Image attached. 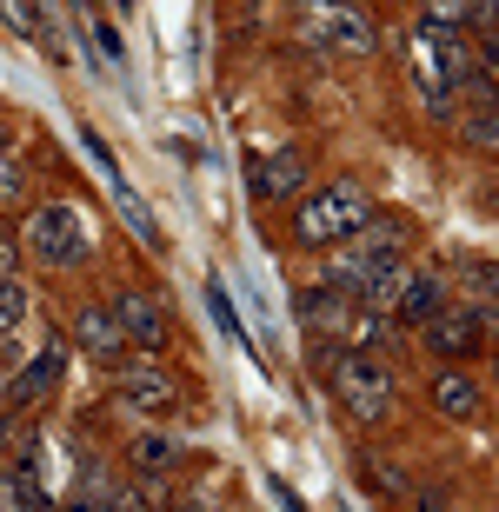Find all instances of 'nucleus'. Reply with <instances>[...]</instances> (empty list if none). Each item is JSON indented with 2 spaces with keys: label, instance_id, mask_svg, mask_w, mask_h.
<instances>
[{
  "label": "nucleus",
  "instance_id": "obj_1",
  "mask_svg": "<svg viewBox=\"0 0 499 512\" xmlns=\"http://www.w3.org/2000/svg\"><path fill=\"white\" fill-rule=\"evenodd\" d=\"M327 373H333V399H340L360 426H386V419H393V406H400V373H393L386 353H373V346H340L327 360Z\"/></svg>",
  "mask_w": 499,
  "mask_h": 512
},
{
  "label": "nucleus",
  "instance_id": "obj_10",
  "mask_svg": "<svg viewBox=\"0 0 499 512\" xmlns=\"http://www.w3.org/2000/svg\"><path fill=\"white\" fill-rule=\"evenodd\" d=\"M426 393H433V413L440 419H453V426H466V419L480 413V380H473V373H466V360H440V373H433V386H426Z\"/></svg>",
  "mask_w": 499,
  "mask_h": 512
},
{
  "label": "nucleus",
  "instance_id": "obj_3",
  "mask_svg": "<svg viewBox=\"0 0 499 512\" xmlns=\"http://www.w3.org/2000/svg\"><path fill=\"white\" fill-rule=\"evenodd\" d=\"M413 74H420V87H426L433 120H453V100L466 94V80L480 74V54H473V40L453 34V27H413Z\"/></svg>",
  "mask_w": 499,
  "mask_h": 512
},
{
  "label": "nucleus",
  "instance_id": "obj_26",
  "mask_svg": "<svg viewBox=\"0 0 499 512\" xmlns=\"http://www.w3.org/2000/svg\"><path fill=\"white\" fill-rule=\"evenodd\" d=\"M120 7H134V0H120Z\"/></svg>",
  "mask_w": 499,
  "mask_h": 512
},
{
  "label": "nucleus",
  "instance_id": "obj_15",
  "mask_svg": "<svg viewBox=\"0 0 499 512\" xmlns=\"http://www.w3.org/2000/svg\"><path fill=\"white\" fill-rule=\"evenodd\" d=\"M114 200H120V213H127V233L134 240H147V247H160V227H154V213H147V200H140L127 180H114Z\"/></svg>",
  "mask_w": 499,
  "mask_h": 512
},
{
  "label": "nucleus",
  "instance_id": "obj_19",
  "mask_svg": "<svg viewBox=\"0 0 499 512\" xmlns=\"http://www.w3.org/2000/svg\"><path fill=\"white\" fill-rule=\"evenodd\" d=\"M20 193H27V167H20V153H0V213L20 207Z\"/></svg>",
  "mask_w": 499,
  "mask_h": 512
},
{
  "label": "nucleus",
  "instance_id": "obj_9",
  "mask_svg": "<svg viewBox=\"0 0 499 512\" xmlns=\"http://www.w3.org/2000/svg\"><path fill=\"white\" fill-rule=\"evenodd\" d=\"M247 187H253V200H300V187H307V153L280 147L267 160H247Z\"/></svg>",
  "mask_w": 499,
  "mask_h": 512
},
{
  "label": "nucleus",
  "instance_id": "obj_11",
  "mask_svg": "<svg viewBox=\"0 0 499 512\" xmlns=\"http://www.w3.org/2000/svg\"><path fill=\"white\" fill-rule=\"evenodd\" d=\"M74 346L87 353V360L114 366L120 353H127V333H120L114 306H80V313H74Z\"/></svg>",
  "mask_w": 499,
  "mask_h": 512
},
{
  "label": "nucleus",
  "instance_id": "obj_21",
  "mask_svg": "<svg viewBox=\"0 0 499 512\" xmlns=\"http://www.w3.org/2000/svg\"><path fill=\"white\" fill-rule=\"evenodd\" d=\"M80 147L94 153V167L107 173V187H114V180H127V173H120V160H114V147H107V140H100V133L87 127V120H80Z\"/></svg>",
  "mask_w": 499,
  "mask_h": 512
},
{
  "label": "nucleus",
  "instance_id": "obj_20",
  "mask_svg": "<svg viewBox=\"0 0 499 512\" xmlns=\"http://www.w3.org/2000/svg\"><path fill=\"white\" fill-rule=\"evenodd\" d=\"M466 140H473L480 153H493V147H499V107H493V100H480V114L466 120Z\"/></svg>",
  "mask_w": 499,
  "mask_h": 512
},
{
  "label": "nucleus",
  "instance_id": "obj_18",
  "mask_svg": "<svg viewBox=\"0 0 499 512\" xmlns=\"http://www.w3.org/2000/svg\"><path fill=\"white\" fill-rule=\"evenodd\" d=\"M420 27H453V34H466V27H473V7H466V0H426Z\"/></svg>",
  "mask_w": 499,
  "mask_h": 512
},
{
  "label": "nucleus",
  "instance_id": "obj_12",
  "mask_svg": "<svg viewBox=\"0 0 499 512\" xmlns=\"http://www.w3.org/2000/svg\"><path fill=\"white\" fill-rule=\"evenodd\" d=\"M60 373H67V346L47 340V346H40V360H27V366H20V380L7 386V406H34V399H47L60 386Z\"/></svg>",
  "mask_w": 499,
  "mask_h": 512
},
{
  "label": "nucleus",
  "instance_id": "obj_22",
  "mask_svg": "<svg viewBox=\"0 0 499 512\" xmlns=\"http://www.w3.org/2000/svg\"><path fill=\"white\" fill-rule=\"evenodd\" d=\"M207 306H213V320L227 326L233 340H247V326H240V313H233V300H227V286H207Z\"/></svg>",
  "mask_w": 499,
  "mask_h": 512
},
{
  "label": "nucleus",
  "instance_id": "obj_4",
  "mask_svg": "<svg viewBox=\"0 0 499 512\" xmlns=\"http://www.w3.org/2000/svg\"><path fill=\"white\" fill-rule=\"evenodd\" d=\"M366 213H373V193H366L360 180H333V187L307 193V200H293V240L327 253L333 240H346V233L360 227Z\"/></svg>",
  "mask_w": 499,
  "mask_h": 512
},
{
  "label": "nucleus",
  "instance_id": "obj_23",
  "mask_svg": "<svg viewBox=\"0 0 499 512\" xmlns=\"http://www.w3.org/2000/svg\"><path fill=\"white\" fill-rule=\"evenodd\" d=\"M360 466H366V473H373V479H380V493H386V499H406V479L393 473V466H380V459H373V453H366Z\"/></svg>",
  "mask_w": 499,
  "mask_h": 512
},
{
  "label": "nucleus",
  "instance_id": "obj_5",
  "mask_svg": "<svg viewBox=\"0 0 499 512\" xmlns=\"http://www.w3.org/2000/svg\"><path fill=\"white\" fill-rule=\"evenodd\" d=\"M307 47L373 60V54H380V34H373L366 7H353V0H313V7H307Z\"/></svg>",
  "mask_w": 499,
  "mask_h": 512
},
{
  "label": "nucleus",
  "instance_id": "obj_16",
  "mask_svg": "<svg viewBox=\"0 0 499 512\" xmlns=\"http://www.w3.org/2000/svg\"><path fill=\"white\" fill-rule=\"evenodd\" d=\"M0 20H7L20 40H47V14H40L34 0H0Z\"/></svg>",
  "mask_w": 499,
  "mask_h": 512
},
{
  "label": "nucleus",
  "instance_id": "obj_6",
  "mask_svg": "<svg viewBox=\"0 0 499 512\" xmlns=\"http://www.w3.org/2000/svg\"><path fill=\"white\" fill-rule=\"evenodd\" d=\"M114 393L127 399L134 413H173V406H180V373L160 366V353H140V360L120 353L114 360Z\"/></svg>",
  "mask_w": 499,
  "mask_h": 512
},
{
  "label": "nucleus",
  "instance_id": "obj_13",
  "mask_svg": "<svg viewBox=\"0 0 499 512\" xmlns=\"http://www.w3.org/2000/svg\"><path fill=\"white\" fill-rule=\"evenodd\" d=\"M440 306H446V280H440V273H406L386 313H393L400 326H420V320H433Z\"/></svg>",
  "mask_w": 499,
  "mask_h": 512
},
{
  "label": "nucleus",
  "instance_id": "obj_2",
  "mask_svg": "<svg viewBox=\"0 0 499 512\" xmlns=\"http://www.w3.org/2000/svg\"><path fill=\"white\" fill-rule=\"evenodd\" d=\"M20 253L47 273H74V266L94 260V233H87V213L74 200H40V207L20 213Z\"/></svg>",
  "mask_w": 499,
  "mask_h": 512
},
{
  "label": "nucleus",
  "instance_id": "obj_7",
  "mask_svg": "<svg viewBox=\"0 0 499 512\" xmlns=\"http://www.w3.org/2000/svg\"><path fill=\"white\" fill-rule=\"evenodd\" d=\"M486 333H493V306H480V313H453V306H440L433 320H420V340L433 360H473L486 346Z\"/></svg>",
  "mask_w": 499,
  "mask_h": 512
},
{
  "label": "nucleus",
  "instance_id": "obj_17",
  "mask_svg": "<svg viewBox=\"0 0 499 512\" xmlns=\"http://www.w3.org/2000/svg\"><path fill=\"white\" fill-rule=\"evenodd\" d=\"M20 320H27V280L0 273V333H14Z\"/></svg>",
  "mask_w": 499,
  "mask_h": 512
},
{
  "label": "nucleus",
  "instance_id": "obj_8",
  "mask_svg": "<svg viewBox=\"0 0 499 512\" xmlns=\"http://www.w3.org/2000/svg\"><path fill=\"white\" fill-rule=\"evenodd\" d=\"M114 320L120 333H127V346H140V353H160L167 346V306L154 300V293H140V286H127V293H114Z\"/></svg>",
  "mask_w": 499,
  "mask_h": 512
},
{
  "label": "nucleus",
  "instance_id": "obj_25",
  "mask_svg": "<svg viewBox=\"0 0 499 512\" xmlns=\"http://www.w3.org/2000/svg\"><path fill=\"white\" fill-rule=\"evenodd\" d=\"M0 153H20V147H14V127H7V120H0Z\"/></svg>",
  "mask_w": 499,
  "mask_h": 512
},
{
  "label": "nucleus",
  "instance_id": "obj_24",
  "mask_svg": "<svg viewBox=\"0 0 499 512\" xmlns=\"http://www.w3.org/2000/svg\"><path fill=\"white\" fill-rule=\"evenodd\" d=\"M87 34H94V47H100L107 60H120V34L107 27V20H94V14H87Z\"/></svg>",
  "mask_w": 499,
  "mask_h": 512
},
{
  "label": "nucleus",
  "instance_id": "obj_14",
  "mask_svg": "<svg viewBox=\"0 0 499 512\" xmlns=\"http://www.w3.org/2000/svg\"><path fill=\"white\" fill-rule=\"evenodd\" d=\"M134 466L147 479H160V473H173V466H180V446H173L167 433H140L134 439Z\"/></svg>",
  "mask_w": 499,
  "mask_h": 512
}]
</instances>
